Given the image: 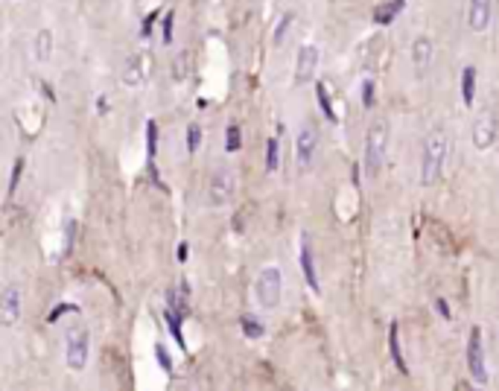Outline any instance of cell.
I'll list each match as a JSON object with an SVG mask.
<instances>
[{"mask_svg": "<svg viewBox=\"0 0 499 391\" xmlns=\"http://www.w3.org/2000/svg\"><path fill=\"white\" fill-rule=\"evenodd\" d=\"M447 155H450V137H447V132L432 129L430 134L423 137V146H421V184L423 187L438 184V178L444 175Z\"/></svg>", "mask_w": 499, "mask_h": 391, "instance_id": "cell-1", "label": "cell"}, {"mask_svg": "<svg viewBox=\"0 0 499 391\" xmlns=\"http://www.w3.org/2000/svg\"><path fill=\"white\" fill-rule=\"evenodd\" d=\"M237 190V175L228 170V166H217L208 178V205L210 207H225L234 199Z\"/></svg>", "mask_w": 499, "mask_h": 391, "instance_id": "cell-4", "label": "cell"}, {"mask_svg": "<svg viewBox=\"0 0 499 391\" xmlns=\"http://www.w3.org/2000/svg\"><path fill=\"white\" fill-rule=\"evenodd\" d=\"M292 12H287V15L280 18V24H278V30H275V44H283V38H287V30H289V24H292Z\"/></svg>", "mask_w": 499, "mask_h": 391, "instance_id": "cell-29", "label": "cell"}, {"mask_svg": "<svg viewBox=\"0 0 499 391\" xmlns=\"http://www.w3.org/2000/svg\"><path fill=\"white\" fill-rule=\"evenodd\" d=\"M239 146H242V132H239V125L231 123V125L225 129V149H228V152H237Z\"/></svg>", "mask_w": 499, "mask_h": 391, "instance_id": "cell-24", "label": "cell"}, {"mask_svg": "<svg viewBox=\"0 0 499 391\" xmlns=\"http://www.w3.org/2000/svg\"><path fill=\"white\" fill-rule=\"evenodd\" d=\"M298 263H301V272L307 277V286L312 292H321V284H319V272H316V257H312V245H310V236L301 234V257H298Z\"/></svg>", "mask_w": 499, "mask_h": 391, "instance_id": "cell-13", "label": "cell"}, {"mask_svg": "<svg viewBox=\"0 0 499 391\" xmlns=\"http://www.w3.org/2000/svg\"><path fill=\"white\" fill-rule=\"evenodd\" d=\"M283 292V275L278 266H263L257 272V281H254V295L263 310H275Z\"/></svg>", "mask_w": 499, "mask_h": 391, "instance_id": "cell-3", "label": "cell"}, {"mask_svg": "<svg viewBox=\"0 0 499 391\" xmlns=\"http://www.w3.org/2000/svg\"><path fill=\"white\" fill-rule=\"evenodd\" d=\"M432 59H435L432 38L418 35L415 41H412V64H415V73H418V76H426V71H430Z\"/></svg>", "mask_w": 499, "mask_h": 391, "instance_id": "cell-10", "label": "cell"}, {"mask_svg": "<svg viewBox=\"0 0 499 391\" xmlns=\"http://www.w3.org/2000/svg\"><path fill=\"white\" fill-rule=\"evenodd\" d=\"M146 152H149V161L155 158V152H158V123L155 120L146 123Z\"/></svg>", "mask_w": 499, "mask_h": 391, "instance_id": "cell-25", "label": "cell"}, {"mask_svg": "<svg viewBox=\"0 0 499 391\" xmlns=\"http://www.w3.org/2000/svg\"><path fill=\"white\" fill-rule=\"evenodd\" d=\"M374 94H377L374 82H371V79H365V82H362V105H365V108H371V105H374Z\"/></svg>", "mask_w": 499, "mask_h": 391, "instance_id": "cell-31", "label": "cell"}, {"mask_svg": "<svg viewBox=\"0 0 499 391\" xmlns=\"http://www.w3.org/2000/svg\"><path fill=\"white\" fill-rule=\"evenodd\" d=\"M144 62H146V55H140V53H137V55H132V59L126 62L123 82H126V85H129V88H137L140 82L146 79V73H144Z\"/></svg>", "mask_w": 499, "mask_h": 391, "instance_id": "cell-15", "label": "cell"}, {"mask_svg": "<svg viewBox=\"0 0 499 391\" xmlns=\"http://www.w3.org/2000/svg\"><path fill=\"white\" fill-rule=\"evenodd\" d=\"M386 149H389V123L380 120L374 125H368L365 132V173L368 175H377L382 170V164H386Z\"/></svg>", "mask_w": 499, "mask_h": 391, "instance_id": "cell-2", "label": "cell"}, {"mask_svg": "<svg viewBox=\"0 0 499 391\" xmlns=\"http://www.w3.org/2000/svg\"><path fill=\"white\" fill-rule=\"evenodd\" d=\"M473 100H476V67L467 64L462 71V103L470 108Z\"/></svg>", "mask_w": 499, "mask_h": 391, "instance_id": "cell-17", "label": "cell"}, {"mask_svg": "<svg viewBox=\"0 0 499 391\" xmlns=\"http://www.w3.org/2000/svg\"><path fill=\"white\" fill-rule=\"evenodd\" d=\"M316 146H319V132H316V125H304L301 134H298V141H295V158H298V166H301V170H307V166L312 164Z\"/></svg>", "mask_w": 499, "mask_h": 391, "instance_id": "cell-9", "label": "cell"}, {"mask_svg": "<svg viewBox=\"0 0 499 391\" xmlns=\"http://www.w3.org/2000/svg\"><path fill=\"white\" fill-rule=\"evenodd\" d=\"M21 173H24V158H18L12 164V175H9V190H6V199H12L18 190V181H21Z\"/></svg>", "mask_w": 499, "mask_h": 391, "instance_id": "cell-26", "label": "cell"}, {"mask_svg": "<svg viewBox=\"0 0 499 391\" xmlns=\"http://www.w3.org/2000/svg\"><path fill=\"white\" fill-rule=\"evenodd\" d=\"M187 304H190V286H187V281H178L176 286L167 289V310H173L178 315H187V310H190Z\"/></svg>", "mask_w": 499, "mask_h": 391, "instance_id": "cell-14", "label": "cell"}, {"mask_svg": "<svg viewBox=\"0 0 499 391\" xmlns=\"http://www.w3.org/2000/svg\"><path fill=\"white\" fill-rule=\"evenodd\" d=\"M435 306H438V313H441V315H444V318H450V310H447V301H441V298H438V301H435Z\"/></svg>", "mask_w": 499, "mask_h": 391, "instance_id": "cell-35", "label": "cell"}, {"mask_svg": "<svg viewBox=\"0 0 499 391\" xmlns=\"http://www.w3.org/2000/svg\"><path fill=\"white\" fill-rule=\"evenodd\" d=\"M70 310H76V306H74V304H59V306H56V310L47 315V321L53 324V321H59V315H65V313H70Z\"/></svg>", "mask_w": 499, "mask_h": 391, "instance_id": "cell-32", "label": "cell"}, {"mask_svg": "<svg viewBox=\"0 0 499 391\" xmlns=\"http://www.w3.org/2000/svg\"><path fill=\"white\" fill-rule=\"evenodd\" d=\"M21 313H24V292L18 284H6L3 295H0V324L6 330L15 327L21 321Z\"/></svg>", "mask_w": 499, "mask_h": 391, "instance_id": "cell-7", "label": "cell"}, {"mask_svg": "<svg viewBox=\"0 0 499 391\" xmlns=\"http://www.w3.org/2000/svg\"><path fill=\"white\" fill-rule=\"evenodd\" d=\"M239 327H242V333H246L248 339H260V336H263V324H260V321H254L251 315H242V318H239Z\"/></svg>", "mask_w": 499, "mask_h": 391, "instance_id": "cell-23", "label": "cell"}, {"mask_svg": "<svg viewBox=\"0 0 499 391\" xmlns=\"http://www.w3.org/2000/svg\"><path fill=\"white\" fill-rule=\"evenodd\" d=\"M155 359H158V365H161L167 374H173V359H169V354L164 351V345H155Z\"/></svg>", "mask_w": 499, "mask_h": 391, "instance_id": "cell-30", "label": "cell"}, {"mask_svg": "<svg viewBox=\"0 0 499 391\" xmlns=\"http://www.w3.org/2000/svg\"><path fill=\"white\" fill-rule=\"evenodd\" d=\"M181 318H184V315H178V313H173V310H164V321H167V327H169V333H173L176 345L184 351V347H187V342H184V336H181Z\"/></svg>", "mask_w": 499, "mask_h": 391, "instance_id": "cell-20", "label": "cell"}, {"mask_svg": "<svg viewBox=\"0 0 499 391\" xmlns=\"http://www.w3.org/2000/svg\"><path fill=\"white\" fill-rule=\"evenodd\" d=\"M403 6H406V0H389L386 6H380V9H374V24H380V26H389L397 15L403 12Z\"/></svg>", "mask_w": 499, "mask_h": 391, "instance_id": "cell-18", "label": "cell"}, {"mask_svg": "<svg viewBox=\"0 0 499 391\" xmlns=\"http://www.w3.org/2000/svg\"><path fill=\"white\" fill-rule=\"evenodd\" d=\"M173 24H176V12H167V15H164V24H161L164 44H173Z\"/></svg>", "mask_w": 499, "mask_h": 391, "instance_id": "cell-28", "label": "cell"}, {"mask_svg": "<svg viewBox=\"0 0 499 391\" xmlns=\"http://www.w3.org/2000/svg\"><path fill=\"white\" fill-rule=\"evenodd\" d=\"M198 146H202V125L190 123L187 125V152H196Z\"/></svg>", "mask_w": 499, "mask_h": 391, "instance_id": "cell-27", "label": "cell"}, {"mask_svg": "<svg viewBox=\"0 0 499 391\" xmlns=\"http://www.w3.org/2000/svg\"><path fill=\"white\" fill-rule=\"evenodd\" d=\"M278 164H280V144L278 137H272V141H266V170L275 173Z\"/></svg>", "mask_w": 499, "mask_h": 391, "instance_id": "cell-22", "label": "cell"}, {"mask_svg": "<svg viewBox=\"0 0 499 391\" xmlns=\"http://www.w3.org/2000/svg\"><path fill=\"white\" fill-rule=\"evenodd\" d=\"M50 55H53V33L50 30H38V35H35V59L47 62Z\"/></svg>", "mask_w": 499, "mask_h": 391, "instance_id": "cell-19", "label": "cell"}, {"mask_svg": "<svg viewBox=\"0 0 499 391\" xmlns=\"http://www.w3.org/2000/svg\"><path fill=\"white\" fill-rule=\"evenodd\" d=\"M155 18H158V12H152V15L146 18V26H144V38H146V35L152 33V21H155Z\"/></svg>", "mask_w": 499, "mask_h": 391, "instance_id": "cell-36", "label": "cell"}, {"mask_svg": "<svg viewBox=\"0 0 499 391\" xmlns=\"http://www.w3.org/2000/svg\"><path fill=\"white\" fill-rule=\"evenodd\" d=\"M88 354H91V336L85 327H76L74 333H67L65 342V362L70 371H85L88 365Z\"/></svg>", "mask_w": 499, "mask_h": 391, "instance_id": "cell-5", "label": "cell"}, {"mask_svg": "<svg viewBox=\"0 0 499 391\" xmlns=\"http://www.w3.org/2000/svg\"><path fill=\"white\" fill-rule=\"evenodd\" d=\"M187 254H190V248L181 243V245H178V263H187Z\"/></svg>", "mask_w": 499, "mask_h": 391, "instance_id": "cell-34", "label": "cell"}, {"mask_svg": "<svg viewBox=\"0 0 499 391\" xmlns=\"http://www.w3.org/2000/svg\"><path fill=\"white\" fill-rule=\"evenodd\" d=\"M389 347H391V359H394L397 371H400L403 376H409V365L403 362V351H400V327H397V321L389 327Z\"/></svg>", "mask_w": 499, "mask_h": 391, "instance_id": "cell-16", "label": "cell"}, {"mask_svg": "<svg viewBox=\"0 0 499 391\" xmlns=\"http://www.w3.org/2000/svg\"><path fill=\"white\" fill-rule=\"evenodd\" d=\"M467 374L473 376L476 385H488V365H484V347H482V330L473 327L467 336Z\"/></svg>", "mask_w": 499, "mask_h": 391, "instance_id": "cell-6", "label": "cell"}, {"mask_svg": "<svg viewBox=\"0 0 499 391\" xmlns=\"http://www.w3.org/2000/svg\"><path fill=\"white\" fill-rule=\"evenodd\" d=\"M316 96H319V105H321V111L327 114V120H330V123H336L339 117H336V111H333L330 94H327V85H324V82H316Z\"/></svg>", "mask_w": 499, "mask_h": 391, "instance_id": "cell-21", "label": "cell"}, {"mask_svg": "<svg viewBox=\"0 0 499 391\" xmlns=\"http://www.w3.org/2000/svg\"><path fill=\"white\" fill-rule=\"evenodd\" d=\"M74 234H76V222L70 219V222H67V240H65V251L74 248Z\"/></svg>", "mask_w": 499, "mask_h": 391, "instance_id": "cell-33", "label": "cell"}, {"mask_svg": "<svg viewBox=\"0 0 499 391\" xmlns=\"http://www.w3.org/2000/svg\"><path fill=\"white\" fill-rule=\"evenodd\" d=\"M316 67H319V47L316 44H304L298 50V59H295V82L304 85L316 76Z\"/></svg>", "mask_w": 499, "mask_h": 391, "instance_id": "cell-8", "label": "cell"}, {"mask_svg": "<svg viewBox=\"0 0 499 391\" xmlns=\"http://www.w3.org/2000/svg\"><path fill=\"white\" fill-rule=\"evenodd\" d=\"M493 141H496V120H493V114H479L473 120V146L479 152H484V149L493 146Z\"/></svg>", "mask_w": 499, "mask_h": 391, "instance_id": "cell-11", "label": "cell"}, {"mask_svg": "<svg viewBox=\"0 0 499 391\" xmlns=\"http://www.w3.org/2000/svg\"><path fill=\"white\" fill-rule=\"evenodd\" d=\"M491 12L493 0H470L467 3V24L473 33H484L491 26Z\"/></svg>", "mask_w": 499, "mask_h": 391, "instance_id": "cell-12", "label": "cell"}]
</instances>
